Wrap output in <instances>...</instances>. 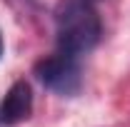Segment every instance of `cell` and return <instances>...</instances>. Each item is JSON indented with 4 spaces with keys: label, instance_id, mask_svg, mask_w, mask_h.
<instances>
[{
    "label": "cell",
    "instance_id": "6da1fadb",
    "mask_svg": "<svg viewBox=\"0 0 130 127\" xmlns=\"http://www.w3.org/2000/svg\"><path fill=\"white\" fill-rule=\"evenodd\" d=\"M58 45L63 52L80 55L100 40V17L88 0H60L55 10Z\"/></svg>",
    "mask_w": 130,
    "mask_h": 127
},
{
    "label": "cell",
    "instance_id": "7a4b0ae2",
    "mask_svg": "<svg viewBox=\"0 0 130 127\" xmlns=\"http://www.w3.org/2000/svg\"><path fill=\"white\" fill-rule=\"evenodd\" d=\"M35 75L45 87L60 95H75L80 87V67L75 62V55L63 52V50L53 57L40 60L35 65Z\"/></svg>",
    "mask_w": 130,
    "mask_h": 127
},
{
    "label": "cell",
    "instance_id": "3957f363",
    "mask_svg": "<svg viewBox=\"0 0 130 127\" xmlns=\"http://www.w3.org/2000/svg\"><path fill=\"white\" fill-rule=\"evenodd\" d=\"M32 107V92H30V85L25 80H18L15 85L8 90V95L0 105V122L5 125H15L20 120H25L30 115Z\"/></svg>",
    "mask_w": 130,
    "mask_h": 127
},
{
    "label": "cell",
    "instance_id": "277c9868",
    "mask_svg": "<svg viewBox=\"0 0 130 127\" xmlns=\"http://www.w3.org/2000/svg\"><path fill=\"white\" fill-rule=\"evenodd\" d=\"M0 55H3V40H0Z\"/></svg>",
    "mask_w": 130,
    "mask_h": 127
}]
</instances>
